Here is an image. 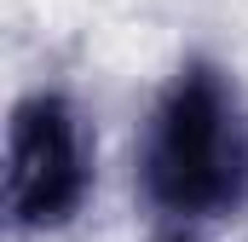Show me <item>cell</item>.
Instances as JSON below:
<instances>
[{
  "instance_id": "cell-1",
  "label": "cell",
  "mask_w": 248,
  "mask_h": 242,
  "mask_svg": "<svg viewBox=\"0 0 248 242\" xmlns=\"http://www.w3.org/2000/svg\"><path fill=\"white\" fill-rule=\"evenodd\" d=\"M139 173H144V196L179 219H214L243 202L248 127L219 63L190 58L162 87L150 127H144Z\"/></svg>"
},
{
  "instance_id": "cell-2",
  "label": "cell",
  "mask_w": 248,
  "mask_h": 242,
  "mask_svg": "<svg viewBox=\"0 0 248 242\" xmlns=\"http://www.w3.org/2000/svg\"><path fill=\"white\" fill-rule=\"evenodd\" d=\"M93 184V156L81 116L63 92H29L17 98L12 127H6V225L17 237H46L63 231Z\"/></svg>"
},
{
  "instance_id": "cell-3",
  "label": "cell",
  "mask_w": 248,
  "mask_h": 242,
  "mask_svg": "<svg viewBox=\"0 0 248 242\" xmlns=\"http://www.w3.org/2000/svg\"><path fill=\"white\" fill-rule=\"evenodd\" d=\"M162 242H196V237H190V231H173V237H162Z\"/></svg>"
}]
</instances>
